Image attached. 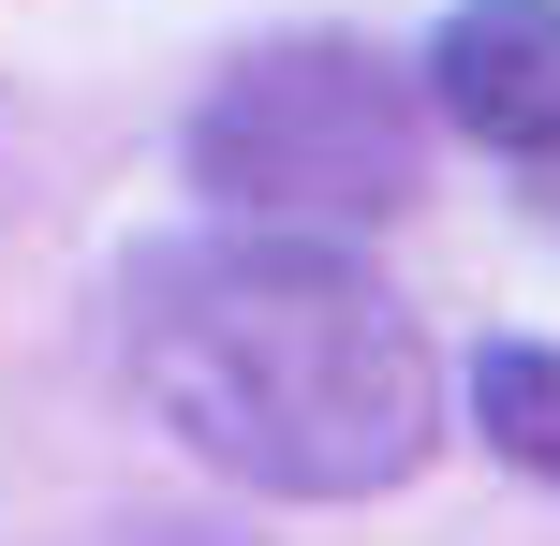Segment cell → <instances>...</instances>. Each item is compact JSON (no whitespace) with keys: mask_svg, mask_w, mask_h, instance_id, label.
<instances>
[{"mask_svg":"<svg viewBox=\"0 0 560 546\" xmlns=\"http://www.w3.org/2000/svg\"><path fill=\"white\" fill-rule=\"evenodd\" d=\"M118 355L207 473L266 502H369L443 443V355L339 236H163L118 281Z\"/></svg>","mask_w":560,"mask_h":546,"instance_id":"1","label":"cell"},{"mask_svg":"<svg viewBox=\"0 0 560 546\" xmlns=\"http://www.w3.org/2000/svg\"><path fill=\"white\" fill-rule=\"evenodd\" d=\"M192 177L207 207L280 236L384 222V207H413V89L369 45H252L192 104Z\"/></svg>","mask_w":560,"mask_h":546,"instance_id":"2","label":"cell"},{"mask_svg":"<svg viewBox=\"0 0 560 546\" xmlns=\"http://www.w3.org/2000/svg\"><path fill=\"white\" fill-rule=\"evenodd\" d=\"M472 429L502 443L532 488H560V355H532V340H487V355H472Z\"/></svg>","mask_w":560,"mask_h":546,"instance_id":"4","label":"cell"},{"mask_svg":"<svg viewBox=\"0 0 560 546\" xmlns=\"http://www.w3.org/2000/svg\"><path fill=\"white\" fill-rule=\"evenodd\" d=\"M428 104L472 148L560 177V0H457L428 45Z\"/></svg>","mask_w":560,"mask_h":546,"instance_id":"3","label":"cell"}]
</instances>
